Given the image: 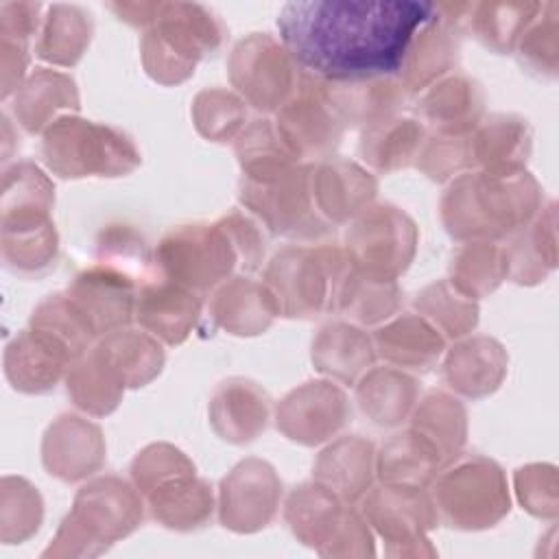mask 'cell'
<instances>
[{"instance_id": "56", "label": "cell", "mask_w": 559, "mask_h": 559, "mask_svg": "<svg viewBox=\"0 0 559 559\" xmlns=\"http://www.w3.org/2000/svg\"><path fill=\"white\" fill-rule=\"evenodd\" d=\"M218 225L227 234L234 251L238 255V271L255 273L266 253V236L262 223L247 210H231L218 218Z\"/></svg>"}, {"instance_id": "40", "label": "cell", "mask_w": 559, "mask_h": 559, "mask_svg": "<svg viewBox=\"0 0 559 559\" xmlns=\"http://www.w3.org/2000/svg\"><path fill=\"white\" fill-rule=\"evenodd\" d=\"M402 297L397 282L367 277L349 264L336 286L332 312H341L360 328H378L397 314Z\"/></svg>"}, {"instance_id": "35", "label": "cell", "mask_w": 559, "mask_h": 559, "mask_svg": "<svg viewBox=\"0 0 559 559\" xmlns=\"http://www.w3.org/2000/svg\"><path fill=\"white\" fill-rule=\"evenodd\" d=\"M533 148V129L518 114H489L469 131L474 170L524 168Z\"/></svg>"}, {"instance_id": "47", "label": "cell", "mask_w": 559, "mask_h": 559, "mask_svg": "<svg viewBox=\"0 0 559 559\" xmlns=\"http://www.w3.org/2000/svg\"><path fill=\"white\" fill-rule=\"evenodd\" d=\"M236 159L240 164V177L251 181H264L282 175L295 164V155L280 138L273 118L251 120L234 142Z\"/></svg>"}, {"instance_id": "19", "label": "cell", "mask_w": 559, "mask_h": 559, "mask_svg": "<svg viewBox=\"0 0 559 559\" xmlns=\"http://www.w3.org/2000/svg\"><path fill=\"white\" fill-rule=\"evenodd\" d=\"M2 362L11 389L26 395H44L66 380L76 358L59 338L28 325L7 343Z\"/></svg>"}, {"instance_id": "54", "label": "cell", "mask_w": 559, "mask_h": 559, "mask_svg": "<svg viewBox=\"0 0 559 559\" xmlns=\"http://www.w3.org/2000/svg\"><path fill=\"white\" fill-rule=\"evenodd\" d=\"M415 166L432 181H452L454 177L474 170L469 133L467 135H443L428 133Z\"/></svg>"}, {"instance_id": "12", "label": "cell", "mask_w": 559, "mask_h": 559, "mask_svg": "<svg viewBox=\"0 0 559 559\" xmlns=\"http://www.w3.org/2000/svg\"><path fill=\"white\" fill-rule=\"evenodd\" d=\"M360 513L373 535L384 539L389 557L437 555L428 533L439 524V515L426 487L380 483L360 498Z\"/></svg>"}, {"instance_id": "51", "label": "cell", "mask_w": 559, "mask_h": 559, "mask_svg": "<svg viewBox=\"0 0 559 559\" xmlns=\"http://www.w3.org/2000/svg\"><path fill=\"white\" fill-rule=\"evenodd\" d=\"M190 114L197 133L216 144L236 142L247 127V103L225 87L201 90L192 100Z\"/></svg>"}, {"instance_id": "49", "label": "cell", "mask_w": 559, "mask_h": 559, "mask_svg": "<svg viewBox=\"0 0 559 559\" xmlns=\"http://www.w3.org/2000/svg\"><path fill=\"white\" fill-rule=\"evenodd\" d=\"M28 325L59 338L76 360L85 356L98 341L94 328L66 290H57L44 297L35 306Z\"/></svg>"}, {"instance_id": "20", "label": "cell", "mask_w": 559, "mask_h": 559, "mask_svg": "<svg viewBox=\"0 0 559 559\" xmlns=\"http://www.w3.org/2000/svg\"><path fill=\"white\" fill-rule=\"evenodd\" d=\"M310 188L319 214L334 227L362 214L378 194L376 175L347 157H328L310 164Z\"/></svg>"}, {"instance_id": "37", "label": "cell", "mask_w": 559, "mask_h": 559, "mask_svg": "<svg viewBox=\"0 0 559 559\" xmlns=\"http://www.w3.org/2000/svg\"><path fill=\"white\" fill-rule=\"evenodd\" d=\"M52 207L55 183L37 164L22 159L4 166L0 190V227L50 221Z\"/></svg>"}, {"instance_id": "48", "label": "cell", "mask_w": 559, "mask_h": 559, "mask_svg": "<svg viewBox=\"0 0 559 559\" xmlns=\"http://www.w3.org/2000/svg\"><path fill=\"white\" fill-rule=\"evenodd\" d=\"M415 312L428 319L445 341L472 334L478 325V301L461 293L448 277L424 286L413 299Z\"/></svg>"}, {"instance_id": "52", "label": "cell", "mask_w": 559, "mask_h": 559, "mask_svg": "<svg viewBox=\"0 0 559 559\" xmlns=\"http://www.w3.org/2000/svg\"><path fill=\"white\" fill-rule=\"evenodd\" d=\"M520 66L537 79H557L559 70V4L542 2L539 13L522 33L515 50Z\"/></svg>"}, {"instance_id": "13", "label": "cell", "mask_w": 559, "mask_h": 559, "mask_svg": "<svg viewBox=\"0 0 559 559\" xmlns=\"http://www.w3.org/2000/svg\"><path fill=\"white\" fill-rule=\"evenodd\" d=\"M282 502V478L277 469L258 456L238 461L221 480L216 511L221 524L240 535L266 528Z\"/></svg>"}, {"instance_id": "7", "label": "cell", "mask_w": 559, "mask_h": 559, "mask_svg": "<svg viewBox=\"0 0 559 559\" xmlns=\"http://www.w3.org/2000/svg\"><path fill=\"white\" fill-rule=\"evenodd\" d=\"M349 260L336 245H286L264 266V284L273 293L280 317L314 319L332 312L336 286Z\"/></svg>"}, {"instance_id": "9", "label": "cell", "mask_w": 559, "mask_h": 559, "mask_svg": "<svg viewBox=\"0 0 559 559\" xmlns=\"http://www.w3.org/2000/svg\"><path fill=\"white\" fill-rule=\"evenodd\" d=\"M240 205L275 236L314 242L332 231L319 214L310 188V164H295L277 177L238 181Z\"/></svg>"}, {"instance_id": "46", "label": "cell", "mask_w": 559, "mask_h": 559, "mask_svg": "<svg viewBox=\"0 0 559 559\" xmlns=\"http://www.w3.org/2000/svg\"><path fill=\"white\" fill-rule=\"evenodd\" d=\"M448 280L467 297L483 299L491 295L509 275L504 247L489 240L461 242L448 264Z\"/></svg>"}, {"instance_id": "4", "label": "cell", "mask_w": 559, "mask_h": 559, "mask_svg": "<svg viewBox=\"0 0 559 559\" xmlns=\"http://www.w3.org/2000/svg\"><path fill=\"white\" fill-rule=\"evenodd\" d=\"M225 35V24L205 4L162 2L157 20L140 39L142 68L159 85H179L199 61L223 48Z\"/></svg>"}, {"instance_id": "32", "label": "cell", "mask_w": 559, "mask_h": 559, "mask_svg": "<svg viewBox=\"0 0 559 559\" xmlns=\"http://www.w3.org/2000/svg\"><path fill=\"white\" fill-rule=\"evenodd\" d=\"M421 393V382L393 365L369 367L354 382V397L360 413L380 428H397L408 419Z\"/></svg>"}, {"instance_id": "34", "label": "cell", "mask_w": 559, "mask_h": 559, "mask_svg": "<svg viewBox=\"0 0 559 559\" xmlns=\"http://www.w3.org/2000/svg\"><path fill=\"white\" fill-rule=\"evenodd\" d=\"M507 280L535 286L557 269V205L548 201L531 223L507 238Z\"/></svg>"}, {"instance_id": "36", "label": "cell", "mask_w": 559, "mask_h": 559, "mask_svg": "<svg viewBox=\"0 0 559 559\" xmlns=\"http://www.w3.org/2000/svg\"><path fill=\"white\" fill-rule=\"evenodd\" d=\"M426 138L428 129L421 120L395 114L362 129L358 153L371 170L397 173L415 166Z\"/></svg>"}, {"instance_id": "60", "label": "cell", "mask_w": 559, "mask_h": 559, "mask_svg": "<svg viewBox=\"0 0 559 559\" xmlns=\"http://www.w3.org/2000/svg\"><path fill=\"white\" fill-rule=\"evenodd\" d=\"M162 2H109L107 9L124 24L133 28H148L159 13Z\"/></svg>"}, {"instance_id": "11", "label": "cell", "mask_w": 559, "mask_h": 559, "mask_svg": "<svg viewBox=\"0 0 559 559\" xmlns=\"http://www.w3.org/2000/svg\"><path fill=\"white\" fill-rule=\"evenodd\" d=\"M234 92L262 114H277L299 90L304 70L271 33H249L238 39L227 59Z\"/></svg>"}, {"instance_id": "22", "label": "cell", "mask_w": 559, "mask_h": 559, "mask_svg": "<svg viewBox=\"0 0 559 559\" xmlns=\"http://www.w3.org/2000/svg\"><path fill=\"white\" fill-rule=\"evenodd\" d=\"M509 371L504 345L487 334L456 338L443 354V382L461 397L483 400L493 395Z\"/></svg>"}, {"instance_id": "10", "label": "cell", "mask_w": 559, "mask_h": 559, "mask_svg": "<svg viewBox=\"0 0 559 559\" xmlns=\"http://www.w3.org/2000/svg\"><path fill=\"white\" fill-rule=\"evenodd\" d=\"M417 245L419 229L402 207L393 203H371L347 223L343 251L358 273L397 282L411 266Z\"/></svg>"}, {"instance_id": "5", "label": "cell", "mask_w": 559, "mask_h": 559, "mask_svg": "<svg viewBox=\"0 0 559 559\" xmlns=\"http://www.w3.org/2000/svg\"><path fill=\"white\" fill-rule=\"evenodd\" d=\"M46 168L61 179L124 177L142 164L133 138L105 122L66 114L41 133Z\"/></svg>"}, {"instance_id": "14", "label": "cell", "mask_w": 559, "mask_h": 559, "mask_svg": "<svg viewBox=\"0 0 559 559\" xmlns=\"http://www.w3.org/2000/svg\"><path fill=\"white\" fill-rule=\"evenodd\" d=\"M275 129L301 164H317L341 146L345 124L321 94L317 76L304 72L297 94L275 114Z\"/></svg>"}, {"instance_id": "41", "label": "cell", "mask_w": 559, "mask_h": 559, "mask_svg": "<svg viewBox=\"0 0 559 559\" xmlns=\"http://www.w3.org/2000/svg\"><path fill=\"white\" fill-rule=\"evenodd\" d=\"M94 35L92 13L79 4H50L35 41V55L57 68L76 66Z\"/></svg>"}, {"instance_id": "15", "label": "cell", "mask_w": 559, "mask_h": 559, "mask_svg": "<svg viewBox=\"0 0 559 559\" xmlns=\"http://www.w3.org/2000/svg\"><path fill=\"white\" fill-rule=\"evenodd\" d=\"M349 417V397L334 380H308L290 389L273 408L275 428L306 448L336 437Z\"/></svg>"}, {"instance_id": "21", "label": "cell", "mask_w": 559, "mask_h": 559, "mask_svg": "<svg viewBox=\"0 0 559 559\" xmlns=\"http://www.w3.org/2000/svg\"><path fill=\"white\" fill-rule=\"evenodd\" d=\"M542 2H443L435 11L459 33H472L496 55L513 52Z\"/></svg>"}, {"instance_id": "18", "label": "cell", "mask_w": 559, "mask_h": 559, "mask_svg": "<svg viewBox=\"0 0 559 559\" xmlns=\"http://www.w3.org/2000/svg\"><path fill=\"white\" fill-rule=\"evenodd\" d=\"M203 297L164 277L153 266L135 295V321L166 345H181L197 328Z\"/></svg>"}, {"instance_id": "33", "label": "cell", "mask_w": 559, "mask_h": 559, "mask_svg": "<svg viewBox=\"0 0 559 559\" xmlns=\"http://www.w3.org/2000/svg\"><path fill=\"white\" fill-rule=\"evenodd\" d=\"M148 515L164 528L177 533L199 531L216 511L212 483L192 474L175 476L144 496Z\"/></svg>"}, {"instance_id": "29", "label": "cell", "mask_w": 559, "mask_h": 559, "mask_svg": "<svg viewBox=\"0 0 559 559\" xmlns=\"http://www.w3.org/2000/svg\"><path fill=\"white\" fill-rule=\"evenodd\" d=\"M317 81L323 98L345 127H369L378 120L395 116L406 98L397 76Z\"/></svg>"}, {"instance_id": "1", "label": "cell", "mask_w": 559, "mask_h": 559, "mask_svg": "<svg viewBox=\"0 0 559 559\" xmlns=\"http://www.w3.org/2000/svg\"><path fill=\"white\" fill-rule=\"evenodd\" d=\"M435 13L424 0H293L277 13L282 44L323 81L397 76L406 48Z\"/></svg>"}, {"instance_id": "17", "label": "cell", "mask_w": 559, "mask_h": 559, "mask_svg": "<svg viewBox=\"0 0 559 559\" xmlns=\"http://www.w3.org/2000/svg\"><path fill=\"white\" fill-rule=\"evenodd\" d=\"M107 459L105 435L98 424L74 413L55 417L41 439V465L61 483L94 476Z\"/></svg>"}, {"instance_id": "6", "label": "cell", "mask_w": 559, "mask_h": 559, "mask_svg": "<svg viewBox=\"0 0 559 559\" xmlns=\"http://www.w3.org/2000/svg\"><path fill=\"white\" fill-rule=\"evenodd\" d=\"M428 487L439 522L450 528L485 531L511 511L504 469L483 454H456Z\"/></svg>"}, {"instance_id": "59", "label": "cell", "mask_w": 559, "mask_h": 559, "mask_svg": "<svg viewBox=\"0 0 559 559\" xmlns=\"http://www.w3.org/2000/svg\"><path fill=\"white\" fill-rule=\"evenodd\" d=\"M31 52L26 41L0 37V94L2 100L13 96L28 76Z\"/></svg>"}, {"instance_id": "55", "label": "cell", "mask_w": 559, "mask_h": 559, "mask_svg": "<svg viewBox=\"0 0 559 559\" xmlns=\"http://www.w3.org/2000/svg\"><path fill=\"white\" fill-rule=\"evenodd\" d=\"M513 487L518 502L533 518L555 520L559 511V480L552 463H528L515 469Z\"/></svg>"}, {"instance_id": "24", "label": "cell", "mask_w": 559, "mask_h": 559, "mask_svg": "<svg viewBox=\"0 0 559 559\" xmlns=\"http://www.w3.org/2000/svg\"><path fill=\"white\" fill-rule=\"evenodd\" d=\"M415 111L432 133L467 135L485 114L483 85L465 72H450L417 96Z\"/></svg>"}, {"instance_id": "45", "label": "cell", "mask_w": 559, "mask_h": 559, "mask_svg": "<svg viewBox=\"0 0 559 559\" xmlns=\"http://www.w3.org/2000/svg\"><path fill=\"white\" fill-rule=\"evenodd\" d=\"M408 419L411 428L428 439L443 461L461 454L467 441V411L459 397L445 391H430L417 400Z\"/></svg>"}, {"instance_id": "16", "label": "cell", "mask_w": 559, "mask_h": 559, "mask_svg": "<svg viewBox=\"0 0 559 559\" xmlns=\"http://www.w3.org/2000/svg\"><path fill=\"white\" fill-rule=\"evenodd\" d=\"M140 280L105 264L94 262L74 275L66 293L85 314L96 336L103 338L116 330L129 328L135 319V295Z\"/></svg>"}, {"instance_id": "50", "label": "cell", "mask_w": 559, "mask_h": 559, "mask_svg": "<svg viewBox=\"0 0 559 559\" xmlns=\"http://www.w3.org/2000/svg\"><path fill=\"white\" fill-rule=\"evenodd\" d=\"M44 522V498L24 476L7 474L0 480V539L24 544Z\"/></svg>"}, {"instance_id": "31", "label": "cell", "mask_w": 559, "mask_h": 559, "mask_svg": "<svg viewBox=\"0 0 559 559\" xmlns=\"http://www.w3.org/2000/svg\"><path fill=\"white\" fill-rule=\"evenodd\" d=\"M459 35L437 11L417 28L397 72V81L406 94L419 96L454 70L459 61Z\"/></svg>"}, {"instance_id": "53", "label": "cell", "mask_w": 559, "mask_h": 559, "mask_svg": "<svg viewBox=\"0 0 559 559\" xmlns=\"http://www.w3.org/2000/svg\"><path fill=\"white\" fill-rule=\"evenodd\" d=\"M197 472L192 459L179 450L173 443L166 441H157V443H148L144 445L131 461L129 474H131V483L135 485V489L146 496L151 493L157 485L181 476V474H192Z\"/></svg>"}, {"instance_id": "58", "label": "cell", "mask_w": 559, "mask_h": 559, "mask_svg": "<svg viewBox=\"0 0 559 559\" xmlns=\"http://www.w3.org/2000/svg\"><path fill=\"white\" fill-rule=\"evenodd\" d=\"M39 2H2L0 4V37L15 41H31L41 28Z\"/></svg>"}, {"instance_id": "30", "label": "cell", "mask_w": 559, "mask_h": 559, "mask_svg": "<svg viewBox=\"0 0 559 559\" xmlns=\"http://www.w3.org/2000/svg\"><path fill=\"white\" fill-rule=\"evenodd\" d=\"M376 358L371 334L352 321L323 323L310 343L312 367L321 376L343 384H354L376 365Z\"/></svg>"}, {"instance_id": "38", "label": "cell", "mask_w": 559, "mask_h": 559, "mask_svg": "<svg viewBox=\"0 0 559 559\" xmlns=\"http://www.w3.org/2000/svg\"><path fill=\"white\" fill-rule=\"evenodd\" d=\"M347 502L317 480L293 487L284 502V520L297 542L321 550L336 531Z\"/></svg>"}, {"instance_id": "25", "label": "cell", "mask_w": 559, "mask_h": 559, "mask_svg": "<svg viewBox=\"0 0 559 559\" xmlns=\"http://www.w3.org/2000/svg\"><path fill=\"white\" fill-rule=\"evenodd\" d=\"M277 317V301L264 280L247 273L225 280L210 299L212 323L231 336L264 334Z\"/></svg>"}, {"instance_id": "39", "label": "cell", "mask_w": 559, "mask_h": 559, "mask_svg": "<svg viewBox=\"0 0 559 559\" xmlns=\"http://www.w3.org/2000/svg\"><path fill=\"white\" fill-rule=\"evenodd\" d=\"M443 463L437 448L408 426L376 450V478L391 485L428 487Z\"/></svg>"}, {"instance_id": "2", "label": "cell", "mask_w": 559, "mask_h": 559, "mask_svg": "<svg viewBox=\"0 0 559 559\" xmlns=\"http://www.w3.org/2000/svg\"><path fill=\"white\" fill-rule=\"evenodd\" d=\"M542 205V186L526 168H476L448 181L439 201V216L456 242H500L531 223Z\"/></svg>"}, {"instance_id": "23", "label": "cell", "mask_w": 559, "mask_h": 559, "mask_svg": "<svg viewBox=\"0 0 559 559\" xmlns=\"http://www.w3.org/2000/svg\"><path fill=\"white\" fill-rule=\"evenodd\" d=\"M273 402L251 378L231 376L216 384L210 395L207 417L218 439L245 445L255 441L269 426Z\"/></svg>"}, {"instance_id": "44", "label": "cell", "mask_w": 559, "mask_h": 559, "mask_svg": "<svg viewBox=\"0 0 559 559\" xmlns=\"http://www.w3.org/2000/svg\"><path fill=\"white\" fill-rule=\"evenodd\" d=\"M0 251L11 273L26 280L44 277L59 260V234L52 218L35 225L0 227Z\"/></svg>"}, {"instance_id": "3", "label": "cell", "mask_w": 559, "mask_h": 559, "mask_svg": "<svg viewBox=\"0 0 559 559\" xmlns=\"http://www.w3.org/2000/svg\"><path fill=\"white\" fill-rule=\"evenodd\" d=\"M144 509V496L131 480L116 474L96 476L76 491L41 557H98L142 524Z\"/></svg>"}, {"instance_id": "57", "label": "cell", "mask_w": 559, "mask_h": 559, "mask_svg": "<svg viewBox=\"0 0 559 559\" xmlns=\"http://www.w3.org/2000/svg\"><path fill=\"white\" fill-rule=\"evenodd\" d=\"M321 557H373L376 539L365 515L352 507L345 509L328 544L317 550Z\"/></svg>"}, {"instance_id": "27", "label": "cell", "mask_w": 559, "mask_h": 559, "mask_svg": "<svg viewBox=\"0 0 559 559\" xmlns=\"http://www.w3.org/2000/svg\"><path fill=\"white\" fill-rule=\"evenodd\" d=\"M312 480L354 504L373 487L376 445L362 435H343L328 443L312 463Z\"/></svg>"}, {"instance_id": "28", "label": "cell", "mask_w": 559, "mask_h": 559, "mask_svg": "<svg viewBox=\"0 0 559 559\" xmlns=\"http://www.w3.org/2000/svg\"><path fill=\"white\" fill-rule=\"evenodd\" d=\"M76 81L61 70L35 68L13 94V118L31 135L44 133L57 118L79 114Z\"/></svg>"}, {"instance_id": "42", "label": "cell", "mask_w": 559, "mask_h": 559, "mask_svg": "<svg viewBox=\"0 0 559 559\" xmlns=\"http://www.w3.org/2000/svg\"><path fill=\"white\" fill-rule=\"evenodd\" d=\"M63 382L70 402L92 417L111 415L120 406L127 391L122 378L98 349V345H94L85 356L70 365Z\"/></svg>"}, {"instance_id": "26", "label": "cell", "mask_w": 559, "mask_h": 559, "mask_svg": "<svg viewBox=\"0 0 559 559\" xmlns=\"http://www.w3.org/2000/svg\"><path fill=\"white\" fill-rule=\"evenodd\" d=\"M378 358L404 371H430L445 354V336L419 312H402L373 328Z\"/></svg>"}, {"instance_id": "8", "label": "cell", "mask_w": 559, "mask_h": 559, "mask_svg": "<svg viewBox=\"0 0 559 559\" xmlns=\"http://www.w3.org/2000/svg\"><path fill=\"white\" fill-rule=\"evenodd\" d=\"M153 269L203 299L238 271V255L216 223H188L162 236Z\"/></svg>"}, {"instance_id": "43", "label": "cell", "mask_w": 559, "mask_h": 559, "mask_svg": "<svg viewBox=\"0 0 559 559\" xmlns=\"http://www.w3.org/2000/svg\"><path fill=\"white\" fill-rule=\"evenodd\" d=\"M98 349L118 371L127 389H140L153 382L166 362L162 341L146 330L122 328L96 341Z\"/></svg>"}]
</instances>
